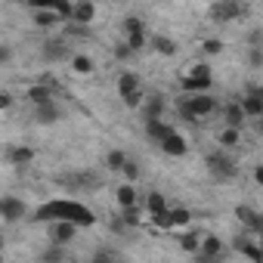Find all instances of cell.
I'll list each match as a JSON object with an SVG mask.
<instances>
[{
  "instance_id": "4",
  "label": "cell",
  "mask_w": 263,
  "mask_h": 263,
  "mask_svg": "<svg viewBox=\"0 0 263 263\" xmlns=\"http://www.w3.org/2000/svg\"><path fill=\"white\" fill-rule=\"evenodd\" d=\"M211 87H214V74H211L208 62H189L186 71L180 74V90H186V93H201Z\"/></svg>"
},
{
  "instance_id": "21",
  "label": "cell",
  "mask_w": 263,
  "mask_h": 263,
  "mask_svg": "<svg viewBox=\"0 0 263 263\" xmlns=\"http://www.w3.org/2000/svg\"><path fill=\"white\" fill-rule=\"evenodd\" d=\"M62 186H71V189H81V192H93L96 189V177L93 174H65L59 177Z\"/></svg>"
},
{
  "instance_id": "45",
  "label": "cell",
  "mask_w": 263,
  "mask_h": 263,
  "mask_svg": "<svg viewBox=\"0 0 263 263\" xmlns=\"http://www.w3.org/2000/svg\"><path fill=\"white\" fill-rule=\"evenodd\" d=\"M10 108H13V96L4 93V96H0V111H10Z\"/></svg>"
},
{
  "instance_id": "32",
  "label": "cell",
  "mask_w": 263,
  "mask_h": 263,
  "mask_svg": "<svg viewBox=\"0 0 263 263\" xmlns=\"http://www.w3.org/2000/svg\"><path fill=\"white\" fill-rule=\"evenodd\" d=\"M177 241H180V251H186V254H192V257H195L198 248H201V235H195V232H183Z\"/></svg>"
},
{
  "instance_id": "28",
  "label": "cell",
  "mask_w": 263,
  "mask_h": 263,
  "mask_svg": "<svg viewBox=\"0 0 263 263\" xmlns=\"http://www.w3.org/2000/svg\"><path fill=\"white\" fill-rule=\"evenodd\" d=\"M143 208H146V214L152 217V214H161V211H167L171 204H167V198L161 195V192H146V198H143Z\"/></svg>"
},
{
  "instance_id": "36",
  "label": "cell",
  "mask_w": 263,
  "mask_h": 263,
  "mask_svg": "<svg viewBox=\"0 0 263 263\" xmlns=\"http://www.w3.org/2000/svg\"><path fill=\"white\" fill-rule=\"evenodd\" d=\"M111 56H115V62H127V59H134L137 53H134V47H130V44H127V41L121 37V41H118V44L111 47Z\"/></svg>"
},
{
  "instance_id": "14",
  "label": "cell",
  "mask_w": 263,
  "mask_h": 263,
  "mask_svg": "<svg viewBox=\"0 0 263 263\" xmlns=\"http://www.w3.org/2000/svg\"><path fill=\"white\" fill-rule=\"evenodd\" d=\"M220 111H223V124H229V127H245V124L251 121V118L245 115V108H241V99H229V102H223Z\"/></svg>"
},
{
  "instance_id": "48",
  "label": "cell",
  "mask_w": 263,
  "mask_h": 263,
  "mask_svg": "<svg viewBox=\"0 0 263 263\" xmlns=\"http://www.w3.org/2000/svg\"><path fill=\"white\" fill-rule=\"evenodd\" d=\"M7 4H16V0H7Z\"/></svg>"
},
{
  "instance_id": "15",
  "label": "cell",
  "mask_w": 263,
  "mask_h": 263,
  "mask_svg": "<svg viewBox=\"0 0 263 263\" xmlns=\"http://www.w3.org/2000/svg\"><path fill=\"white\" fill-rule=\"evenodd\" d=\"M25 99H28L31 105H41V102H50V99H56V84H47V81H37V84H31V87L25 90Z\"/></svg>"
},
{
  "instance_id": "22",
  "label": "cell",
  "mask_w": 263,
  "mask_h": 263,
  "mask_svg": "<svg viewBox=\"0 0 263 263\" xmlns=\"http://www.w3.org/2000/svg\"><path fill=\"white\" fill-rule=\"evenodd\" d=\"M31 19H34V25H37V28H44V31H53V28H59V25L65 22L56 10H34V16H31Z\"/></svg>"
},
{
  "instance_id": "37",
  "label": "cell",
  "mask_w": 263,
  "mask_h": 263,
  "mask_svg": "<svg viewBox=\"0 0 263 263\" xmlns=\"http://www.w3.org/2000/svg\"><path fill=\"white\" fill-rule=\"evenodd\" d=\"M201 53H204L208 59L220 56V53H223V41H220V37H204V41H201Z\"/></svg>"
},
{
  "instance_id": "5",
  "label": "cell",
  "mask_w": 263,
  "mask_h": 263,
  "mask_svg": "<svg viewBox=\"0 0 263 263\" xmlns=\"http://www.w3.org/2000/svg\"><path fill=\"white\" fill-rule=\"evenodd\" d=\"M204 167L217 183H232L238 177V164H235L232 155H226V149H217V152L204 155Z\"/></svg>"
},
{
  "instance_id": "27",
  "label": "cell",
  "mask_w": 263,
  "mask_h": 263,
  "mask_svg": "<svg viewBox=\"0 0 263 263\" xmlns=\"http://www.w3.org/2000/svg\"><path fill=\"white\" fill-rule=\"evenodd\" d=\"M140 87H143V81H140L137 71H121L118 74V96H127V93H134Z\"/></svg>"
},
{
  "instance_id": "39",
  "label": "cell",
  "mask_w": 263,
  "mask_h": 263,
  "mask_svg": "<svg viewBox=\"0 0 263 263\" xmlns=\"http://www.w3.org/2000/svg\"><path fill=\"white\" fill-rule=\"evenodd\" d=\"M121 102H124L127 108H143V102H146V90L140 87V90H134V93H127V96H121Z\"/></svg>"
},
{
  "instance_id": "34",
  "label": "cell",
  "mask_w": 263,
  "mask_h": 263,
  "mask_svg": "<svg viewBox=\"0 0 263 263\" xmlns=\"http://www.w3.org/2000/svg\"><path fill=\"white\" fill-rule=\"evenodd\" d=\"M108 229H111V232H115L118 238H124V235H130V232H134L137 226H130V223H127V220H124L121 214H115V217L108 220Z\"/></svg>"
},
{
  "instance_id": "8",
  "label": "cell",
  "mask_w": 263,
  "mask_h": 263,
  "mask_svg": "<svg viewBox=\"0 0 263 263\" xmlns=\"http://www.w3.org/2000/svg\"><path fill=\"white\" fill-rule=\"evenodd\" d=\"M223 254H226V245H223L220 235H211V232L201 235V248L195 254L198 263H217V260H223Z\"/></svg>"
},
{
  "instance_id": "24",
  "label": "cell",
  "mask_w": 263,
  "mask_h": 263,
  "mask_svg": "<svg viewBox=\"0 0 263 263\" xmlns=\"http://www.w3.org/2000/svg\"><path fill=\"white\" fill-rule=\"evenodd\" d=\"M217 143H220V149H235V146L241 143V127H229V124H223V127H220V134H217Z\"/></svg>"
},
{
  "instance_id": "1",
  "label": "cell",
  "mask_w": 263,
  "mask_h": 263,
  "mask_svg": "<svg viewBox=\"0 0 263 263\" xmlns=\"http://www.w3.org/2000/svg\"><path fill=\"white\" fill-rule=\"evenodd\" d=\"M31 220H34V223L71 220V223H78L81 229H87V226H96V214H93L87 204L74 201V198H53V201H44V204H41V208L31 214Z\"/></svg>"
},
{
  "instance_id": "41",
  "label": "cell",
  "mask_w": 263,
  "mask_h": 263,
  "mask_svg": "<svg viewBox=\"0 0 263 263\" xmlns=\"http://www.w3.org/2000/svg\"><path fill=\"white\" fill-rule=\"evenodd\" d=\"M121 174H124V180H127V183H137V180H140V164H137L134 158H127V164H124V171H121Z\"/></svg>"
},
{
  "instance_id": "42",
  "label": "cell",
  "mask_w": 263,
  "mask_h": 263,
  "mask_svg": "<svg viewBox=\"0 0 263 263\" xmlns=\"http://www.w3.org/2000/svg\"><path fill=\"white\" fill-rule=\"evenodd\" d=\"M245 47H263V28H251L245 34Z\"/></svg>"
},
{
  "instance_id": "23",
  "label": "cell",
  "mask_w": 263,
  "mask_h": 263,
  "mask_svg": "<svg viewBox=\"0 0 263 263\" xmlns=\"http://www.w3.org/2000/svg\"><path fill=\"white\" fill-rule=\"evenodd\" d=\"M68 65H71V71L81 74V78H90V74L96 71V62H93V56H87V53H71Z\"/></svg>"
},
{
  "instance_id": "10",
  "label": "cell",
  "mask_w": 263,
  "mask_h": 263,
  "mask_svg": "<svg viewBox=\"0 0 263 263\" xmlns=\"http://www.w3.org/2000/svg\"><path fill=\"white\" fill-rule=\"evenodd\" d=\"M254 241H257V235H251V232L241 229V232L232 238V251L241 254V257H248V260H254V263H260V260H263V248L254 245Z\"/></svg>"
},
{
  "instance_id": "16",
  "label": "cell",
  "mask_w": 263,
  "mask_h": 263,
  "mask_svg": "<svg viewBox=\"0 0 263 263\" xmlns=\"http://www.w3.org/2000/svg\"><path fill=\"white\" fill-rule=\"evenodd\" d=\"M96 16H99V10H96L93 0H74V10H71V19H68V22L93 25V22H96Z\"/></svg>"
},
{
  "instance_id": "30",
  "label": "cell",
  "mask_w": 263,
  "mask_h": 263,
  "mask_svg": "<svg viewBox=\"0 0 263 263\" xmlns=\"http://www.w3.org/2000/svg\"><path fill=\"white\" fill-rule=\"evenodd\" d=\"M118 214H121V217H124V220H127L130 226H143V223H146V208H140V204H130V208H121Z\"/></svg>"
},
{
  "instance_id": "31",
  "label": "cell",
  "mask_w": 263,
  "mask_h": 263,
  "mask_svg": "<svg viewBox=\"0 0 263 263\" xmlns=\"http://www.w3.org/2000/svg\"><path fill=\"white\" fill-rule=\"evenodd\" d=\"M65 257H68V254H65V245H53V241H50V245L41 251L37 260H41V263H59V260H65Z\"/></svg>"
},
{
  "instance_id": "29",
  "label": "cell",
  "mask_w": 263,
  "mask_h": 263,
  "mask_svg": "<svg viewBox=\"0 0 263 263\" xmlns=\"http://www.w3.org/2000/svg\"><path fill=\"white\" fill-rule=\"evenodd\" d=\"M127 152L124 149H111V152H105V158H102V164H105V171H124V164H127Z\"/></svg>"
},
{
  "instance_id": "6",
  "label": "cell",
  "mask_w": 263,
  "mask_h": 263,
  "mask_svg": "<svg viewBox=\"0 0 263 263\" xmlns=\"http://www.w3.org/2000/svg\"><path fill=\"white\" fill-rule=\"evenodd\" d=\"M78 223H71V220H50L47 223V241H53V245H71L74 238H78Z\"/></svg>"
},
{
  "instance_id": "38",
  "label": "cell",
  "mask_w": 263,
  "mask_h": 263,
  "mask_svg": "<svg viewBox=\"0 0 263 263\" xmlns=\"http://www.w3.org/2000/svg\"><path fill=\"white\" fill-rule=\"evenodd\" d=\"M171 220H174V229L189 226L192 223V211L189 208H171Z\"/></svg>"
},
{
  "instance_id": "19",
  "label": "cell",
  "mask_w": 263,
  "mask_h": 263,
  "mask_svg": "<svg viewBox=\"0 0 263 263\" xmlns=\"http://www.w3.org/2000/svg\"><path fill=\"white\" fill-rule=\"evenodd\" d=\"M62 118V108L56 105V99H50V102H41V105H34V121L41 124V127H47V124H56Z\"/></svg>"
},
{
  "instance_id": "13",
  "label": "cell",
  "mask_w": 263,
  "mask_h": 263,
  "mask_svg": "<svg viewBox=\"0 0 263 263\" xmlns=\"http://www.w3.org/2000/svg\"><path fill=\"white\" fill-rule=\"evenodd\" d=\"M167 111V96L161 90H146V102H143V118H164Z\"/></svg>"
},
{
  "instance_id": "7",
  "label": "cell",
  "mask_w": 263,
  "mask_h": 263,
  "mask_svg": "<svg viewBox=\"0 0 263 263\" xmlns=\"http://www.w3.org/2000/svg\"><path fill=\"white\" fill-rule=\"evenodd\" d=\"M235 220H238V226H241L245 232L263 238V214H260L257 208H251V204H238V208H235Z\"/></svg>"
},
{
  "instance_id": "20",
  "label": "cell",
  "mask_w": 263,
  "mask_h": 263,
  "mask_svg": "<svg viewBox=\"0 0 263 263\" xmlns=\"http://www.w3.org/2000/svg\"><path fill=\"white\" fill-rule=\"evenodd\" d=\"M7 164H13V167H28V164H34V149H31V146H10V149H7Z\"/></svg>"
},
{
  "instance_id": "33",
  "label": "cell",
  "mask_w": 263,
  "mask_h": 263,
  "mask_svg": "<svg viewBox=\"0 0 263 263\" xmlns=\"http://www.w3.org/2000/svg\"><path fill=\"white\" fill-rule=\"evenodd\" d=\"M140 31H146V22L140 16H124V22H121V34L124 37L127 34H140Z\"/></svg>"
},
{
  "instance_id": "17",
  "label": "cell",
  "mask_w": 263,
  "mask_h": 263,
  "mask_svg": "<svg viewBox=\"0 0 263 263\" xmlns=\"http://www.w3.org/2000/svg\"><path fill=\"white\" fill-rule=\"evenodd\" d=\"M149 47H152L158 56H164V59H174V56L180 53V44H177L171 34H152V37H149Z\"/></svg>"
},
{
  "instance_id": "46",
  "label": "cell",
  "mask_w": 263,
  "mask_h": 263,
  "mask_svg": "<svg viewBox=\"0 0 263 263\" xmlns=\"http://www.w3.org/2000/svg\"><path fill=\"white\" fill-rule=\"evenodd\" d=\"M251 177H254V183H257V186H263V164H257V167L251 171Z\"/></svg>"
},
{
  "instance_id": "3",
  "label": "cell",
  "mask_w": 263,
  "mask_h": 263,
  "mask_svg": "<svg viewBox=\"0 0 263 263\" xmlns=\"http://www.w3.org/2000/svg\"><path fill=\"white\" fill-rule=\"evenodd\" d=\"M251 13V7L245 4V0H214V4L208 7V19L214 25H229V22H238Z\"/></svg>"
},
{
  "instance_id": "2",
  "label": "cell",
  "mask_w": 263,
  "mask_h": 263,
  "mask_svg": "<svg viewBox=\"0 0 263 263\" xmlns=\"http://www.w3.org/2000/svg\"><path fill=\"white\" fill-rule=\"evenodd\" d=\"M177 111H180L183 121L195 124V121H204V118H211L214 111H220V99L211 96L208 90H201V93H186V96L177 99Z\"/></svg>"
},
{
  "instance_id": "25",
  "label": "cell",
  "mask_w": 263,
  "mask_h": 263,
  "mask_svg": "<svg viewBox=\"0 0 263 263\" xmlns=\"http://www.w3.org/2000/svg\"><path fill=\"white\" fill-rule=\"evenodd\" d=\"M115 201H118V208L140 204V192H137V186H134V183H124V186H118V189H115Z\"/></svg>"
},
{
  "instance_id": "44",
  "label": "cell",
  "mask_w": 263,
  "mask_h": 263,
  "mask_svg": "<svg viewBox=\"0 0 263 263\" xmlns=\"http://www.w3.org/2000/svg\"><path fill=\"white\" fill-rule=\"evenodd\" d=\"M10 59H13V50L4 44V47H0V65H10Z\"/></svg>"
},
{
  "instance_id": "11",
  "label": "cell",
  "mask_w": 263,
  "mask_h": 263,
  "mask_svg": "<svg viewBox=\"0 0 263 263\" xmlns=\"http://www.w3.org/2000/svg\"><path fill=\"white\" fill-rule=\"evenodd\" d=\"M68 37H50V41H44L41 44V59L44 62H62V59H71V53H68V44H65Z\"/></svg>"
},
{
  "instance_id": "9",
  "label": "cell",
  "mask_w": 263,
  "mask_h": 263,
  "mask_svg": "<svg viewBox=\"0 0 263 263\" xmlns=\"http://www.w3.org/2000/svg\"><path fill=\"white\" fill-rule=\"evenodd\" d=\"M25 214H31L25 198H16V195L0 198V217H4V223H19V220H25Z\"/></svg>"
},
{
  "instance_id": "40",
  "label": "cell",
  "mask_w": 263,
  "mask_h": 263,
  "mask_svg": "<svg viewBox=\"0 0 263 263\" xmlns=\"http://www.w3.org/2000/svg\"><path fill=\"white\" fill-rule=\"evenodd\" d=\"M124 41L134 47V53H143V50L149 47V34H146V31H140V34H127Z\"/></svg>"
},
{
  "instance_id": "26",
  "label": "cell",
  "mask_w": 263,
  "mask_h": 263,
  "mask_svg": "<svg viewBox=\"0 0 263 263\" xmlns=\"http://www.w3.org/2000/svg\"><path fill=\"white\" fill-rule=\"evenodd\" d=\"M241 108L251 121L260 118L263 115V93H241Z\"/></svg>"
},
{
  "instance_id": "12",
  "label": "cell",
  "mask_w": 263,
  "mask_h": 263,
  "mask_svg": "<svg viewBox=\"0 0 263 263\" xmlns=\"http://www.w3.org/2000/svg\"><path fill=\"white\" fill-rule=\"evenodd\" d=\"M158 149H161L164 155H171V158H186V155H189V143H186L183 134H177V130H171V134L158 143Z\"/></svg>"
},
{
  "instance_id": "35",
  "label": "cell",
  "mask_w": 263,
  "mask_h": 263,
  "mask_svg": "<svg viewBox=\"0 0 263 263\" xmlns=\"http://www.w3.org/2000/svg\"><path fill=\"white\" fill-rule=\"evenodd\" d=\"M245 65L254 68V71H260L263 68V47H248L245 50Z\"/></svg>"
},
{
  "instance_id": "47",
  "label": "cell",
  "mask_w": 263,
  "mask_h": 263,
  "mask_svg": "<svg viewBox=\"0 0 263 263\" xmlns=\"http://www.w3.org/2000/svg\"><path fill=\"white\" fill-rule=\"evenodd\" d=\"M254 130H257V134H263V115H260V118H254Z\"/></svg>"
},
{
  "instance_id": "43",
  "label": "cell",
  "mask_w": 263,
  "mask_h": 263,
  "mask_svg": "<svg viewBox=\"0 0 263 263\" xmlns=\"http://www.w3.org/2000/svg\"><path fill=\"white\" fill-rule=\"evenodd\" d=\"M118 257H121L118 251H96V254H93V260H96V263H105V260H118Z\"/></svg>"
},
{
  "instance_id": "18",
  "label": "cell",
  "mask_w": 263,
  "mask_h": 263,
  "mask_svg": "<svg viewBox=\"0 0 263 263\" xmlns=\"http://www.w3.org/2000/svg\"><path fill=\"white\" fill-rule=\"evenodd\" d=\"M143 130H146V140H152V143L158 146V143H161V140L171 134L174 127H171L164 118H149V121H143Z\"/></svg>"
}]
</instances>
